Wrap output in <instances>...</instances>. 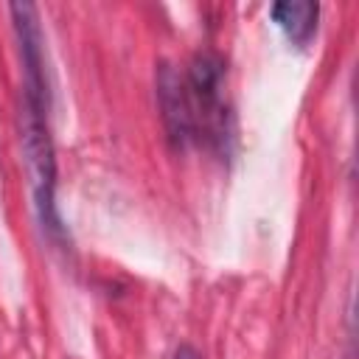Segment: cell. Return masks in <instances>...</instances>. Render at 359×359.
Returning a JSON list of instances; mask_svg holds the SVG:
<instances>
[{
  "label": "cell",
  "instance_id": "5",
  "mask_svg": "<svg viewBox=\"0 0 359 359\" xmlns=\"http://www.w3.org/2000/svg\"><path fill=\"white\" fill-rule=\"evenodd\" d=\"M174 359H202V356H199L196 348H191V345H180V348L174 351Z\"/></svg>",
  "mask_w": 359,
  "mask_h": 359
},
{
  "label": "cell",
  "instance_id": "2",
  "mask_svg": "<svg viewBox=\"0 0 359 359\" xmlns=\"http://www.w3.org/2000/svg\"><path fill=\"white\" fill-rule=\"evenodd\" d=\"M191 137L205 140L216 151H227L230 140V109L224 101V62L205 50L196 53L188 76L182 79Z\"/></svg>",
  "mask_w": 359,
  "mask_h": 359
},
{
  "label": "cell",
  "instance_id": "3",
  "mask_svg": "<svg viewBox=\"0 0 359 359\" xmlns=\"http://www.w3.org/2000/svg\"><path fill=\"white\" fill-rule=\"evenodd\" d=\"M157 95H160V109H163V123L174 146H188L191 137V121H188V104H185V90L182 79L174 73V67L163 65L157 73Z\"/></svg>",
  "mask_w": 359,
  "mask_h": 359
},
{
  "label": "cell",
  "instance_id": "4",
  "mask_svg": "<svg viewBox=\"0 0 359 359\" xmlns=\"http://www.w3.org/2000/svg\"><path fill=\"white\" fill-rule=\"evenodd\" d=\"M269 17L275 20V25L286 34V39L292 45H300L303 48L317 34L320 6L311 3V0H283V3H275L269 8Z\"/></svg>",
  "mask_w": 359,
  "mask_h": 359
},
{
  "label": "cell",
  "instance_id": "1",
  "mask_svg": "<svg viewBox=\"0 0 359 359\" xmlns=\"http://www.w3.org/2000/svg\"><path fill=\"white\" fill-rule=\"evenodd\" d=\"M50 95L25 93L20 95V143H22V163L31 185V199L42 230L50 238L65 236V224L56 205V149L50 137Z\"/></svg>",
  "mask_w": 359,
  "mask_h": 359
}]
</instances>
